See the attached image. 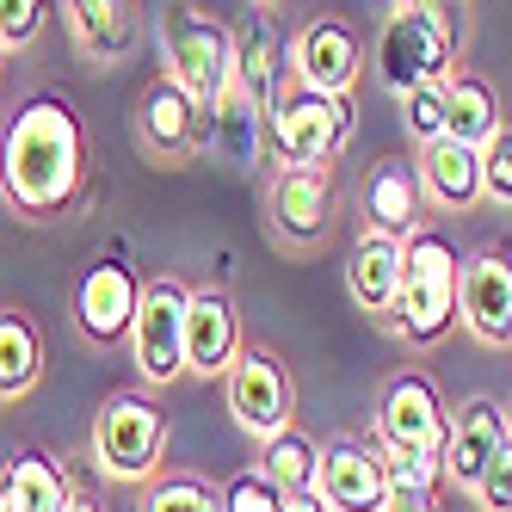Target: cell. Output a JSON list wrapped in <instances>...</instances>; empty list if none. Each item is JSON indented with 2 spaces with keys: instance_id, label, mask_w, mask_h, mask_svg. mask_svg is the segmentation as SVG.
Returning a JSON list of instances; mask_svg holds the SVG:
<instances>
[{
  "instance_id": "cell-10",
  "label": "cell",
  "mask_w": 512,
  "mask_h": 512,
  "mask_svg": "<svg viewBox=\"0 0 512 512\" xmlns=\"http://www.w3.org/2000/svg\"><path fill=\"white\" fill-rule=\"evenodd\" d=\"M229 414L247 438H278L297 414V383H290V364L272 346H241V358L229 364Z\"/></svg>"
},
{
  "instance_id": "cell-13",
  "label": "cell",
  "mask_w": 512,
  "mask_h": 512,
  "mask_svg": "<svg viewBox=\"0 0 512 512\" xmlns=\"http://www.w3.org/2000/svg\"><path fill=\"white\" fill-rule=\"evenodd\" d=\"M136 142L149 149V161L179 167V161H192L210 142V112L186 87H173L161 75V81H149V93H142V105H136Z\"/></svg>"
},
{
  "instance_id": "cell-5",
  "label": "cell",
  "mask_w": 512,
  "mask_h": 512,
  "mask_svg": "<svg viewBox=\"0 0 512 512\" xmlns=\"http://www.w3.org/2000/svg\"><path fill=\"white\" fill-rule=\"evenodd\" d=\"M352 93H315L284 81V93L266 105V161L272 167H334V155L352 142Z\"/></svg>"
},
{
  "instance_id": "cell-28",
  "label": "cell",
  "mask_w": 512,
  "mask_h": 512,
  "mask_svg": "<svg viewBox=\"0 0 512 512\" xmlns=\"http://www.w3.org/2000/svg\"><path fill=\"white\" fill-rule=\"evenodd\" d=\"M136 512H223V494L192 469H167V475H155V482L142 488Z\"/></svg>"
},
{
  "instance_id": "cell-9",
  "label": "cell",
  "mask_w": 512,
  "mask_h": 512,
  "mask_svg": "<svg viewBox=\"0 0 512 512\" xmlns=\"http://www.w3.org/2000/svg\"><path fill=\"white\" fill-rule=\"evenodd\" d=\"M266 216H272V235L290 253H309L327 241L340 216V179L334 167H278L272 186H266Z\"/></svg>"
},
{
  "instance_id": "cell-37",
  "label": "cell",
  "mask_w": 512,
  "mask_h": 512,
  "mask_svg": "<svg viewBox=\"0 0 512 512\" xmlns=\"http://www.w3.org/2000/svg\"><path fill=\"white\" fill-rule=\"evenodd\" d=\"M0 81H7V50H0Z\"/></svg>"
},
{
  "instance_id": "cell-1",
  "label": "cell",
  "mask_w": 512,
  "mask_h": 512,
  "mask_svg": "<svg viewBox=\"0 0 512 512\" xmlns=\"http://www.w3.org/2000/svg\"><path fill=\"white\" fill-rule=\"evenodd\" d=\"M87 186V130L62 93H31L0 130V198L31 223H50Z\"/></svg>"
},
{
  "instance_id": "cell-24",
  "label": "cell",
  "mask_w": 512,
  "mask_h": 512,
  "mask_svg": "<svg viewBox=\"0 0 512 512\" xmlns=\"http://www.w3.org/2000/svg\"><path fill=\"white\" fill-rule=\"evenodd\" d=\"M44 377V327L25 309H0V401H25Z\"/></svg>"
},
{
  "instance_id": "cell-18",
  "label": "cell",
  "mask_w": 512,
  "mask_h": 512,
  "mask_svg": "<svg viewBox=\"0 0 512 512\" xmlns=\"http://www.w3.org/2000/svg\"><path fill=\"white\" fill-rule=\"evenodd\" d=\"M414 173H420V198L432 210H445V216H463V210L482 204V149H469L457 136L426 142Z\"/></svg>"
},
{
  "instance_id": "cell-16",
  "label": "cell",
  "mask_w": 512,
  "mask_h": 512,
  "mask_svg": "<svg viewBox=\"0 0 512 512\" xmlns=\"http://www.w3.org/2000/svg\"><path fill=\"white\" fill-rule=\"evenodd\" d=\"M284 56H290V81L315 93H352L364 75V44L346 19H309Z\"/></svg>"
},
{
  "instance_id": "cell-35",
  "label": "cell",
  "mask_w": 512,
  "mask_h": 512,
  "mask_svg": "<svg viewBox=\"0 0 512 512\" xmlns=\"http://www.w3.org/2000/svg\"><path fill=\"white\" fill-rule=\"evenodd\" d=\"M68 512H99V506H93L87 494H75V506H68Z\"/></svg>"
},
{
  "instance_id": "cell-12",
  "label": "cell",
  "mask_w": 512,
  "mask_h": 512,
  "mask_svg": "<svg viewBox=\"0 0 512 512\" xmlns=\"http://www.w3.org/2000/svg\"><path fill=\"white\" fill-rule=\"evenodd\" d=\"M395 494L389 482V451L371 438H327L321 445V475H315V500L327 512H383Z\"/></svg>"
},
{
  "instance_id": "cell-32",
  "label": "cell",
  "mask_w": 512,
  "mask_h": 512,
  "mask_svg": "<svg viewBox=\"0 0 512 512\" xmlns=\"http://www.w3.org/2000/svg\"><path fill=\"white\" fill-rule=\"evenodd\" d=\"M482 198H494L500 210H512V130H500L482 149Z\"/></svg>"
},
{
  "instance_id": "cell-29",
  "label": "cell",
  "mask_w": 512,
  "mask_h": 512,
  "mask_svg": "<svg viewBox=\"0 0 512 512\" xmlns=\"http://www.w3.org/2000/svg\"><path fill=\"white\" fill-rule=\"evenodd\" d=\"M401 124H408L414 149H426V142H438V136H451L445 81H438V87H414V93H401Z\"/></svg>"
},
{
  "instance_id": "cell-17",
  "label": "cell",
  "mask_w": 512,
  "mask_h": 512,
  "mask_svg": "<svg viewBox=\"0 0 512 512\" xmlns=\"http://www.w3.org/2000/svg\"><path fill=\"white\" fill-rule=\"evenodd\" d=\"M241 309L223 284L192 290L186 309V377H229V364L241 358Z\"/></svg>"
},
{
  "instance_id": "cell-20",
  "label": "cell",
  "mask_w": 512,
  "mask_h": 512,
  "mask_svg": "<svg viewBox=\"0 0 512 512\" xmlns=\"http://www.w3.org/2000/svg\"><path fill=\"white\" fill-rule=\"evenodd\" d=\"M346 290H352V303L364 315H383L395 309L401 297V235H383V229H364L346 253Z\"/></svg>"
},
{
  "instance_id": "cell-23",
  "label": "cell",
  "mask_w": 512,
  "mask_h": 512,
  "mask_svg": "<svg viewBox=\"0 0 512 512\" xmlns=\"http://www.w3.org/2000/svg\"><path fill=\"white\" fill-rule=\"evenodd\" d=\"M420 210H426L420 173L408 161H395V155L377 161L371 179H364V216H371V229H383V235H414L420 229Z\"/></svg>"
},
{
  "instance_id": "cell-7",
  "label": "cell",
  "mask_w": 512,
  "mask_h": 512,
  "mask_svg": "<svg viewBox=\"0 0 512 512\" xmlns=\"http://www.w3.org/2000/svg\"><path fill=\"white\" fill-rule=\"evenodd\" d=\"M186 309H192V284L179 278H142V303L130 321V358L142 389H167L186 377Z\"/></svg>"
},
{
  "instance_id": "cell-36",
  "label": "cell",
  "mask_w": 512,
  "mask_h": 512,
  "mask_svg": "<svg viewBox=\"0 0 512 512\" xmlns=\"http://www.w3.org/2000/svg\"><path fill=\"white\" fill-rule=\"evenodd\" d=\"M0 512H13V500H7V488H0Z\"/></svg>"
},
{
  "instance_id": "cell-38",
  "label": "cell",
  "mask_w": 512,
  "mask_h": 512,
  "mask_svg": "<svg viewBox=\"0 0 512 512\" xmlns=\"http://www.w3.org/2000/svg\"><path fill=\"white\" fill-rule=\"evenodd\" d=\"M260 7H278V0H260Z\"/></svg>"
},
{
  "instance_id": "cell-19",
  "label": "cell",
  "mask_w": 512,
  "mask_h": 512,
  "mask_svg": "<svg viewBox=\"0 0 512 512\" xmlns=\"http://www.w3.org/2000/svg\"><path fill=\"white\" fill-rule=\"evenodd\" d=\"M290 44L278 38V25L266 19V7L260 13H247L241 25H235V87L260 105H266L284 93V81H290V56H284Z\"/></svg>"
},
{
  "instance_id": "cell-8",
  "label": "cell",
  "mask_w": 512,
  "mask_h": 512,
  "mask_svg": "<svg viewBox=\"0 0 512 512\" xmlns=\"http://www.w3.org/2000/svg\"><path fill=\"white\" fill-rule=\"evenodd\" d=\"M445 438H451V401L438 395L426 371H401L377 395V445L389 457H426L445 463Z\"/></svg>"
},
{
  "instance_id": "cell-15",
  "label": "cell",
  "mask_w": 512,
  "mask_h": 512,
  "mask_svg": "<svg viewBox=\"0 0 512 512\" xmlns=\"http://www.w3.org/2000/svg\"><path fill=\"white\" fill-rule=\"evenodd\" d=\"M457 321L469 327V340H482L488 352H512V253L506 247H482V253L463 260Z\"/></svg>"
},
{
  "instance_id": "cell-3",
  "label": "cell",
  "mask_w": 512,
  "mask_h": 512,
  "mask_svg": "<svg viewBox=\"0 0 512 512\" xmlns=\"http://www.w3.org/2000/svg\"><path fill=\"white\" fill-rule=\"evenodd\" d=\"M457 44H463V13L457 0H395V13L383 19L377 38V81L401 99L414 87H438L457 68Z\"/></svg>"
},
{
  "instance_id": "cell-30",
  "label": "cell",
  "mask_w": 512,
  "mask_h": 512,
  "mask_svg": "<svg viewBox=\"0 0 512 512\" xmlns=\"http://www.w3.org/2000/svg\"><path fill=\"white\" fill-rule=\"evenodd\" d=\"M56 19V0H0V50H31Z\"/></svg>"
},
{
  "instance_id": "cell-22",
  "label": "cell",
  "mask_w": 512,
  "mask_h": 512,
  "mask_svg": "<svg viewBox=\"0 0 512 512\" xmlns=\"http://www.w3.org/2000/svg\"><path fill=\"white\" fill-rule=\"evenodd\" d=\"M0 488H7L13 512H68V506H75L68 469L50 451H38V445H19L7 463H0Z\"/></svg>"
},
{
  "instance_id": "cell-4",
  "label": "cell",
  "mask_w": 512,
  "mask_h": 512,
  "mask_svg": "<svg viewBox=\"0 0 512 512\" xmlns=\"http://www.w3.org/2000/svg\"><path fill=\"white\" fill-rule=\"evenodd\" d=\"M87 457L105 482H124V488H149L161 475L167 457V414L149 389H118L99 401L93 432H87Z\"/></svg>"
},
{
  "instance_id": "cell-33",
  "label": "cell",
  "mask_w": 512,
  "mask_h": 512,
  "mask_svg": "<svg viewBox=\"0 0 512 512\" xmlns=\"http://www.w3.org/2000/svg\"><path fill=\"white\" fill-rule=\"evenodd\" d=\"M383 512H445V500H438V488H395Z\"/></svg>"
},
{
  "instance_id": "cell-6",
  "label": "cell",
  "mask_w": 512,
  "mask_h": 512,
  "mask_svg": "<svg viewBox=\"0 0 512 512\" xmlns=\"http://www.w3.org/2000/svg\"><path fill=\"white\" fill-rule=\"evenodd\" d=\"M161 68L204 112H216V99L235 87V25L210 19L192 0H173L161 13Z\"/></svg>"
},
{
  "instance_id": "cell-27",
  "label": "cell",
  "mask_w": 512,
  "mask_h": 512,
  "mask_svg": "<svg viewBox=\"0 0 512 512\" xmlns=\"http://www.w3.org/2000/svg\"><path fill=\"white\" fill-rule=\"evenodd\" d=\"M210 142H216L229 161L260 167V155H266V112H260V105H253L241 87H229L223 99H216V112H210Z\"/></svg>"
},
{
  "instance_id": "cell-11",
  "label": "cell",
  "mask_w": 512,
  "mask_h": 512,
  "mask_svg": "<svg viewBox=\"0 0 512 512\" xmlns=\"http://www.w3.org/2000/svg\"><path fill=\"white\" fill-rule=\"evenodd\" d=\"M136 303H142V278L124 253H99V260L81 272L75 284V327L81 340L112 352L118 340H130V321H136Z\"/></svg>"
},
{
  "instance_id": "cell-14",
  "label": "cell",
  "mask_w": 512,
  "mask_h": 512,
  "mask_svg": "<svg viewBox=\"0 0 512 512\" xmlns=\"http://www.w3.org/2000/svg\"><path fill=\"white\" fill-rule=\"evenodd\" d=\"M512 445V414H506V401L494 395H463L457 408H451V438H445V482L475 494V482L488 475V463Z\"/></svg>"
},
{
  "instance_id": "cell-31",
  "label": "cell",
  "mask_w": 512,
  "mask_h": 512,
  "mask_svg": "<svg viewBox=\"0 0 512 512\" xmlns=\"http://www.w3.org/2000/svg\"><path fill=\"white\" fill-rule=\"evenodd\" d=\"M223 512H284V494L266 482V469H241L223 482Z\"/></svg>"
},
{
  "instance_id": "cell-2",
  "label": "cell",
  "mask_w": 512,
  "mask_h": 512,
  "mask_svg": "<svg viewBox=\"0 0 512 512\" xmlns=\"http://www.w3.org/2000/svg\"><path fill=\"white\" fill-rule=\"evenodd\" d=\"M457 290H463V253L445 229H414L401 235V297L389 309V327L414 352L451 340L457 327Z\"/></svg>"
},
{
  "instance_id": "cell-25",
  "label": "cell",
  "mask_w": 512,
  "mask_h": 512,
  "mask_svg": "<svg viewBox=\"0 0 512 512\" xmlns=\"http://www.w3.org/2000/svg\"><path fill=\"white\" fill-rule=\"evenodd\" d=\"M445 105H451V136L469 142V149H488V142L506 130V118H500V93H494V81L475 75V68H451Z\"/></svg>"
},
{
  "instance_id": "cell-34",
  "label": "cell",
  "mask_w": 512,
  "mask_h": 512,
  "mask_svg": "<svg viewBox=\"0 0 512 512\" xmlns=\"http://www.w3.org/2000/svg\"><path fill=\"white\" fill-rule=\"evenodd\" d=\"M284 512H327V506H321V500L309 494V500H284Z\"/></svg>"
},
{
  "instance_id": "cell-21",
  "label": "cell",
  "mask_w": 512,
  "mask_h": 512,
  "mask_svg": "<svg viewBox=\"0 0 512 512\" xmlns=\"http://www.w3.org/2000/svg\"><path fill=\"white\" fill-rule=\"evenodd\" d=\"M87 62H124L136 50V0H56Z\"/></svg>"
},
{
  "instance_id": "cell-26",
  "label": "cell",
  "mask_w": 512,
  "mask_h": 512,
  "mask_svg": "<svg viewBox=\"0 0 512 512\" xmlns=\"http://www.w3.org/2000/svg\"><path fill=\"white\" fill-rule=\"evenodd\" d=\"M260 469H266V482H272L284 500H309V494H315V475H321V445H315L309 432L284 426L278 438H266Z\"/></svg>"
}]
</instances>
